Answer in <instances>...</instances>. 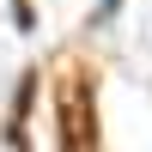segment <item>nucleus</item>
<instances>
[{
  "label": "nucleus",
  "mask_w": 152,
  "mask_h": 152,
  "mask_svg": "<svg viewBox=\"0 0 152 152\" xmlns=\"http://www.w3.org/2000/svg\"><path fill=\"white\" fill-rule=\"evenodd\" d=\"M97 146V122H91V91L79 73L61 79V152H91Z\"/></svg>",
  "instance_id": "f257e3e1"
}]
</instances>
